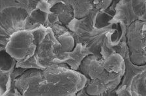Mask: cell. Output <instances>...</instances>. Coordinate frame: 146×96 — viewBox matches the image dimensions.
<instances>
[{
  "mask_svg": "<svg viewBox=\"0 0 146 96\" xmlns=\"http://www.w3.org/2000/svg\"><path fill=\"white\" fill-rule=\"evenodd\" d=\"M97 13L93 11L88 17L83 20H78L79 27H72L77 43L84 44V46L89 50L91 53L99 55V49L103 41L105 33L109 30V27L103 29H96L93 26V20L96 18Z\"/></svg>",
  "mask_w": 146,
  "mask_h": 96,
  "instance_id": "6da1fadb",
  "label": "cell"
}]
</instances>
